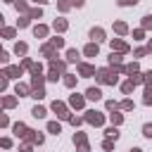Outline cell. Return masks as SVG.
Here are the masks:
<instances>
[{"label": "cell", "mask_w": 152, "mask_h": 152, "mask_svg": "<svg viewBox=\"0 0 152 152\" xmlns=\"http://www.w3.org/2000/svg\"><path fill=\"white\" fill-rule=\"evenodd\" d=\"M64 28H66V21L64 19H57L55 21V31H64Z\"/></svg>", "instance_id": "obj_12"}, {"label": "cell", "mask_w": 152, "mask_h": 152, "mask_svg": "<svg viewBox=\"0 0 152 152\" xmlns=\"http://www.w3.org/2000/svg\"><path fill=\"white\" fill-rule=\"evenodd\" d=\"M71 104H74V107H83V97H78V95H71Z\"/></svg>", "instance_id": "obj_14"}, {"label": "cell", "mask_w": 152, "mask_h": 152, "mask_svg": "<svg viewBox=\"0 0 152 152\" xmlns=\"http://www.w3.org/2000/svg\"><path fill=\"white\" fill-rule=\"evenodd\" d=\"M107 135H109V138H114V140H116V138H119V131H116V128H107Z\"/></svg>", "instance_id": "obj_21"}, {"label": "cell", "mask_w": 152, "mask_h": 152, "mask_svg": "<svg viewBox=\"0 0 152 152\" xmlns=\"http://www.w3.org/2000/svg\"><path fill=\"white\" fill-rule=\"evenodd\" d=\"M133 86H135L133 81H128V83H124V93H131V90H133Z\"/></svg>", "instance_id": "obj_23"}, {"label": "cell", "mask_w": 152, "mask_h": 152, "mask_svg": "<svg viewBox=\"0 0 152 152\" xmlns=\"http://www.w3.org/2000/svg\"><path fill=\"white\" fill-rule=\"evenodd\" d=\"M66 59L69 62H78V50H69L66 52Z\"/></svg>", "instance_id": "obj_10"}, {"label": "cell", "mask_w": 152, "mask_h": 152, "mask_svg": "<svg viewBox=\"0 0 152 152\" xmlns=\"http://www.w3.org/2000/svg\"><path fill=\"white\" fill-rule=\"evenodd\" d=\"M142 135L145 138H152V124H145L142 126Z\"/></svg>", "instance_id": "obj_16"}, {"label": "cell", "mask_w": 152, "mask_h": 152, "mask_svg": "<svg viewBox=\"0 0 152 152\" xmlns=\"http://www.w3.org/2000/svg\"><path fill=\"white\" fill-rule=\"evenodd\" d=\"M14 52H17V55H24V52H26V45H24V43H17V45H14Z\"/></svg>", "instance_id": "obj_17"}, {"label": "cell", "mask_w": 152, "mask_h": 152, "mask_svg": "<svg viewBox=\"0 0 152 152\" xmlns=\"http://www.w3.org/2000/svg\"><path fill=\"white\" fill-rule=\"evenodd\" d=\"M33 116H36V119H43V116H45V109H43V107H33Z\"/></svg>", "instance_id": "obj_15"}, {"label": "cell", "mask_w": 152, "mask_h": 152, "mask_svg": "<svg viewBox=\"0 0 152 152\" xmlns=\"http://www.w3.org/2000/svg\"><path fill=\"white\" fill-rule=\"evenodd\" d=\"M90 38H93L95 43H97V40H102V38H104V33H102V28H93V31H90Z\"/></svg>", "instance_id": "obj_4"}, {"label": "cell", "mask_w": 152, "mask_h": 152, "mask_svg": "<svg viewBox=\"0 0 152 152\" xmlns=\"http://www.w3.org/2000/svg\"><path fill=\"white\" fill-rule=\"evenodd\" d=\"M97 78H100L102 83H116V74H112V71H107V69H104V71H100V74H97Z\"/></svg>", "instance_id": "obj_1"}, {"label": "cell", "mask_w": 152, "mask_h": 152, "mask_svg": "<svg viewBox=\"0 0 152 152\" xmlns=\"http://www.w3.org/2000/svg\"><path fill=\"white\" fill-rule=\"evenodd\" d=\"M78 69H81V74H83V76H90V74H95V69H93V66H88V64H81Z\"/></svg>", "instance_id": "obj_8"}, {"label": "cell", "mask_w": 152, "mask_h": 152, "mask_svg": "<svg viewBox=\"0 0 152 152\" xmlns=\"http://www.w3.org/2000/svg\"><path fill=\"white\" fill-rule=\"evenodd\" d=\"M119 5H124V7H128V5H138V0H119Z\"/></svg>", "instance_id": "obj_26"}, {"label": "cell", "mask_w": 152, "mask_h": 152, "mask_svg": "<svg viewBox=\"0 0 152 152\" xmlns=\"http://www.w3.org/2000/svg\"><path fill=\"white\" fill-rule=\"evenodd\" d=\"M112 121L114 124H121V114H112Z\"/></svg>", "instance_id": "obj_32"}, {"label": "cell", "mask_w": 152, "mask_h": 152, "mask_svg": "<svg viewBox=\"0 0 152 152\" xmlns=\"http://www.w3.org/2000/svg\"><path fill=\"white\" fill-rule=\"evenodd\" d=\"M33 2H36V5H45L48 0H33Z\"/></svg>", "instance_id": "obj_35"}, {"label": "cell", "mask_w": 152, "mask_h": 152, "mask_svg": "<svg viewBox=\"0 0 152 152\" xmlns=\"http://www.w3.org/2000/svg\"><path fill=\"white\" fill-rule=\"evenodd\" d=\"M33 33H36V38H38V36L43 38V36L48 33V28H45V26H36V28H33Z\"/></svg>", "instance_id": "obj_13"}, {"label": "cell", "mask_w": 152, "mask_h": 152, "mask_svg": "<svg viewBox=\"0 0 152 152\" xmlns=\"http://www.w3.org/2000/svg\"><path fill=\"white\" fill-rule=\"evenodd\" d=\"M62 45H64L62 38H52V48H62Z\"/></svg>", "instance_id": "obj_22"}, {"label": "cell", "mask_w": 152, "mask_h": 152, "mask_svg": "<svg viewBox=\"0 0 152 152\" xmlns=\"http://www.w3.org/2000/svg\"><path fill=\"white\" fill-rule=\"evenodd\" d=\"M7 86V74H0V90Z\"/></svg>", "instance_id": "obj_25"}, {"label": "cell", "mask_w": 152, "mask_h": 152, "mask_svg": "<svg viewBox=\"0 0 152 152\" xmlns=\"http://www.w3.org/2000/svg\"><path fill=\"white\" fill-rule=\"evenodd\" d=\"M109 64H121V55H114V52H112V57H109Z\"/></svg>", "instance_id": "obj_18"}, {"label": "cell", "mask_w": 152, "mask_h": 152, "mask_svg": "<svg viewBox=\"0 0 152 152\" xmlns=\"http://www.w3.org/2000/svg\"><path fill=\"white\" fill-rule=\"evenodd\" d=\"M71 2H74V5H76V7H81V5H83V2H86V0H71Z\"/></svg>", "instance_id": "obj_34"}, {"label": "cell", "mask_w": 152, "mask_h": 152, "mask_svg": "<svg viewBox=\"0 0 152 152\" xmlns=\"http://www.w3.org/2000/svg\"><path fill=\"white\" fill-rule=\"evenodd\" d=\"M150 102H152V86L145 90V104H150Z\"/></svg>", "instance_id": "obj_20"}, {"label": "cell", "mask_w": 152, "mask_h": 152, "mask_svg": "<svg viewBox=\"0 0 152 152\" xmlns=\"http://www.w3.org/2000/svg\"><path fill=\"white\" fill-rule=\"evenodd\" d=\"M14 133L17 135H26V126L24 124H14Z\"/></svg>", "instance_id": "obj_11"}, {"label": "cell", "mask_w": 152, "mask_h": 152, "mask_svg": "<svg viewBox=\"0 0 152 152\" xmlns=\"http://www.w3.org/2000/svg\"><path fill=\"white\" fill-rule=\"evenodd\" d=\"M86 55H88V57H95V55H97V43H90V45L86 48Z\"/></svg>", "instance_id": "obj_6"}, {"label": "cell", "mask_w": 152, "mask_h": 152, "mask_svg": "<svg viewBox=\"0 0 152 152\" xmlns=\"http://www.w3.org/2000/svg\"><path fill=\"white\" fill-rule=\"evenodd\" d=\"M26 93H28L26 86H17V95H26Z\"/></svg>", "instance_id": "obj_24"}, {"label": "cell", "mask_w": 152, "mask_h": 152, "mask_svg": "<svg viewBox=\"0 0 152 152\" xmlns=\"http://www.w3.org/2000/svg\"><path fill=\"white\" fill-rule=\"evenodd\" d=\"M7 59H10V55H7V52H5V50H0V62H2V64H5V62H7Z\"/></svg>", "instance_id": "obj_28"}, {"label": "cell", "mask_w": 152, "mask_h": 152, "mask_svg": "<svg viewBox=\"0 0 152 152\" xmlns=\"http://www.w3.org/2000/svg\"><path fill=\"white\" fill-rule=\"evenodd\" d=\"M116 31L119 33H126V24H116Z\"/></svg>", "instance_id": "obj_31"}, {"label": "cell", "mask_w": 152, "mask_h": 152, "mask_svg": "<svg viewBox=\"0 0 152 152\" xmlns=\"http://www.w3.org/2000/svg\"><path fill=\"white\" fill-rule=\"evenodd\" d=\"M52 109H55L59 116H66V109H64V104H62V102H52Z\"/></svg>", "instance_id": "obj_5"}, {"label": "cell", "mask_w": 152, "mask_h": 152, "mask_svg": "<svg viewBox=\"0 0 152 152\" xmlns=\"http://www.w3.org/2000/svg\"><path fill=\"white\" fill-rule=\"evenodd\" d=\"M5 74H7V76H12V78H17V76H21V69H19V66H10Z\"/></svg>", "instance_id": "obj_7"}, {"label": "cell", "mask_w": 152, "mask_h": 152, "mask_svg": "<svg viewBox=\"0 0 152 152\" xmlns=\"http://www.w3.org/2000/svg\"><path fill=\"white\" fill-rule=\"evenodd\" d=\"M0 126H7V116L5 114H0Z\"/></svg>", "instance_id": "obj_33"}, {"label": "cell", "mask_w": 152, "mask_h": 152, "mask_svg": "<svg viewBox=\"0 0 152 152\" xmlns=\"http://www.w3.org/2000/svg\"><path fill=\"white\" fill-rule=\"evenodd\" d=\"M86 119H88L90 124H95V126H100V124H102V114H100V112H88V116H86Z\"/></svg>", "instance_id": "obj_2"}, {"label": "cell", "mask_w": 152, "mask_h": 152, "mask_svg": "<svg viewBox=\"0 0 152 152\" xmlns=\"http://www.w3.org/2000/svg\"><path fill=\"white\" fill-rule=\"evenodd\" d=\"M2 19H5V17H2V14H0V24H2Z\"/></svg>", "instance_id": "obj_36"}, {"label": "cell", "mask_w": 152, "mask_h": 152, "mask_svg": "<svg viewBox=\"0 0 152 152\" xmlns=\"http://www.w3.org/2000/svg\"><path fill=\"white\" fill-rule=\"evenodd\" d=\"M112 48H116V50H121V52H126L128 48H126V43H121V40H112Z\"/></svg>", "instance_id": "obj_9"}, {"label": "cell", "mask_w": 152, "mask_h": 152, "mask_svg": "<svg viewBox=\"0 0 152 152\" xmlns=\"http://www.w3.org/2000/svg\"><path fill=\"white\" fill-rule=\"evenodd\" d=\"M31 19H40V10H33L31 12Z\"/></svg>", "instance_id": "obj_30"}, {"label": "cell", "mask_w": 152, "mask_h": 152, "mask_svg": "<svg viewBox=\"0 0 152 152\" xmlns=\"http://www.w3.org/2000/svg\"><path fill=\"white\" fill-rule=\"evenodd\" d=\"M86 97H88V100H100L102 93H100V88H88V90H86Z\"/></svg>", "instance_id": "obj_3"}, {"label": "cell", "mask_w": 152, "mask_h": 152, "mask_svg": "<svg viewBox=\"0 0 152 152\" xmlns=\"http://www.w3.org/2000/svg\"><path fill=\"white\" fill-rule=\"evenodd\" d=\"M64 83H66V86H69V88H71V86H74V83H76V78H74V76H66V78H64Z\"/></svg>", "instance_id": "obj_27"}, {"label": "cell", "mask_w": 152, "mask_h": 152, "mask_svg": "<svg viewBox=\"0 0 152 152\" xmlns=\"http://www.w3.org/2000/svg\"><path fill=\"white\" fill-rule=\"evenodd\" d=\"M48 131H50V133H59V124H55V121L48 124Z\"/></svg>", "instance_id": "obj_19"}, {"label": "cell", "mask_w": 152, "mask_h": 152, "mask_svg": "<svg viewBox=\"0 0 152 152\" xmlns=\"http://www.w3.org/2000/svg\"><path fill=\"white\" fill-rule=\"evenodd\" d=\"M142 26H145V28H150V26H152V17H145V21H142Z\"/></svg>", "instance_id": "obj_29"}]
</instances>
